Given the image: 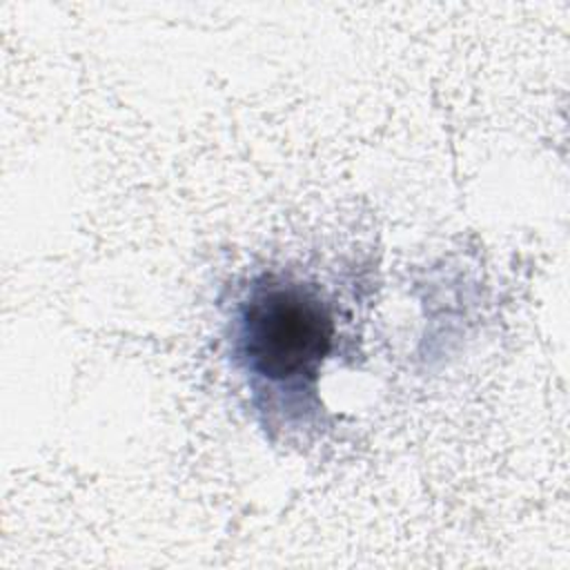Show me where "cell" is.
<instances>
[{
	"mask_svg": "<svg viewBox=\"0 0 570 570\" xmlns=\"http://www.w3.org/2000/svg\"><path fill=\"white\" fill-rule=\"evenodd\" d=\"M334 316L321 294L298 281L261 278L232 321V352L258 383L314 392L318 367L334 341Z\"/></svg>",
	"mask_w": 570,
	"mask_h": 570,
	"instance_id": "obj_1",
	"label": "cell"
}]
</instances>
